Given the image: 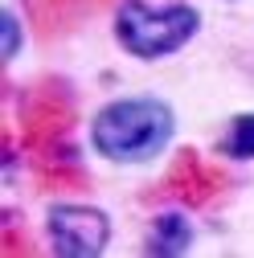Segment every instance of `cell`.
<instances>
[{
  "instance_id": "obj_1",
  "label": "cell",
  "mask_w": 254,
  "mask_h": 258,
  "mask_svg": "<svg viewBox=\"0 0 254 258\" xmlns=\"http://www.w3.org/2000/svg\"><path fill=\"white\" fill-rule=\"evenodd\" d=\"M176 140V115L164 99L152 94H132L115 99L90 119V148L107 164L119 168H140L160 160Z\"/></svg>"
},
{
  "instance_id": "obj_2",
  "label": "cell",
  "mask_w": 254,
  "mask_h": 258,
  "mask_svg": "<svg viewBox=\"0 0 254 258\" xmlns=\"http://www.w3.org/2000/svg\"><path fill=\"white\" fill-rule=\"evenodd\" d=\"M201 33V13L193 5H148V0H123L115 13V41L123 53L140 61H160L180 53Z\"/></svg>"
},
{
  "instance_id": "obj_3",
  "label": "cell",
  "mask_w": 254,
  "mask_h": 258,
  "mask_svg": "<svg viewBox=\"0 0 254 258\" xmlns=\"http://www.w3.org/2000/svg\"><path fill=\"white\" fill-rule=\"evenodd\" d=\"M45 234L61 258H99L111 242V221L94 205H53L45 213Z\"/></svg>"
},
{
  "instance_id": "obj_4",
  "label": "cell",
  "mask_w": 254,
  "mask_h": 258,
  "mask_svg": "<svg viewBox=\"0 0 254 258\" xmlns=\"http://www.w3.org/2000/svg\"><path fill=\"white\" fill-rule=\"evenodd\" d=\"M193 250V221L180 209H168L152 221V230L144 238V254H160V258H180Z\"/></svg>"
},
{
  "instance_id": "obj_5",
  "label": "cell",
  "mask_w": 254,
  "mask_h": 258,
  "mask_svg": "<svg viewBox=\"0 0 254 258\" xmlns=\"http://www.w3.org/2000/svg\"><path fill=\"white\" fill-rule=\"evenodd\" d=\"M221 152H226L230 160H238V164H246V160H254V115L242 111L230 119L226 136H221Z\"/></svg>"
},
{
  "instance_id": "obj_6",
  "label": "cell",
  "mask_w": 254,
  "mask_h": 258,
  "mask_svg": "<svg viewBox=\"0 0 254 258\" xmlns=\"http://www.w3.org/2000/svg\"><path fill=\"white\" fill-rule=\"evenodd\" d=\"M0 33H5V61H13L21 49V21L13 9H5V17H0Z\"/></svg>"
}]
</instances>
